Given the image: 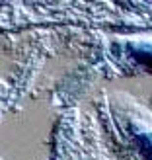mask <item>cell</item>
Returning a JSON list of instances; mask_svg holds the SVG:
<instances>
[{
  "label": "cell",
  "mask_w": 152,
  "mask_h": 160,
  "mask_svg": "<svg viewBox=\"0 0 152 160\" xmlns=\"http://www.w3.org/2000/svg\"><path fill=\"white\" fill-rule=\"evenodd\" d=\"M131 53H133V57L137 59L142 67H146L148 70H152V45H148V43L133 45Z\"/></svg>",
  "instance_id": "1"
},
{
  "label": "cell",
  "mask_w": 152,
  "mask_h": 160,
  "mask_svg": "<svg viewBox=\"0 0 152 160\" xmlns=\"http://www.w3.org/2000/svg\"><path fill=\"white\" fill-rule=\"evenodd\" d=\"M135 145L145 160H152V133H137L135 135Z\"/></svg>",
  "instance_id": "2"
}]
</instances>
